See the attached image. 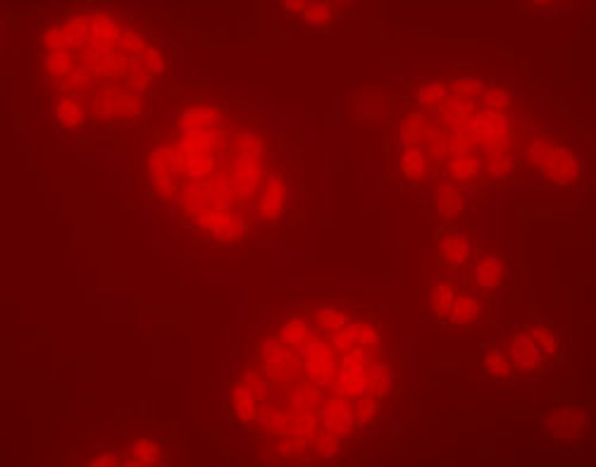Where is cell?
Here are the masks:
<instances>
[{
  "instance_id": "3957f363",
  "label": "cell",
  "mask_w": 596,
  "mask_h": 467,
  "mask_svg": "<svg viewBox=\"0 0 596 467\" xmlns=\"http://www.w3.org/2000/svg\"><path fill=\"white\" fill-rule=\"evenodd\" d=\"M492 310V296L473 294V291L458 289L453 298L449 315L439 322V327L453 329H480L484 325V315Z\"/></svg>"
},
{
  "instance_id": "52a82bcc",
  "label": "cell",
  "mask_w": 596,
  "mask_h": 467,
  "mask_svg": "<svg viewBox=\"0 0 596 467\" xmlns=\"http://www.w3.org/2000/svg\"><path fill=\"white\" fill-rule=\"evenodd\" d=\"M29 146H31V139H29V136H27V134H20V143H17V148H20V151L24 153Z\"/></svg>"
},
{
  "instance_id": "6da1fadb",
  "label": "cell",
  "mask_w": 596,
  "mask_h": 467,
  "mask_svg": "<svg viewBox=\"0 0 596 467\" xmlns=\"http://www.w3.org/2000/svg\"><path fill=\"white\" fill-rule=\"evenodd\" d=\"M508 251L504 248H492L477 255L475 260H470L461 272V289L473 291V294L482 296H499L504 289L513 286V267L508 263Z\"/></svg>"
},
{
  "instance_id": "9c48e42d",
  "label": "cell",
  "mask_w": 596,
  "mask_h": 467,
  "mask_svg": "<svg viewBox=\"0 0 596 467\" xmlns=\"http://www.w3.org/2000/svg\"><path fill=\"white\" fill-rule=\"evenodd\" d=\"M15 132H17V134L22 132V117H20V115H15Z\"/></svg>"
},
{
  "instance_id": "277c9868",
  "label": "cell",
  "mask_w": 596,
  "mask_h": 467,
  "mask_svg": "<svg viewBox=\"0 0 596 467\" xmlns=\"http://www.w3.org/2000/svg\"><path fill=\"white\" fill-rule=\"evenodd\" d=\"M461 289V272H434L432 284L427 289V308H425V322L427 325H437L449 315V308Z\"/></svg>"
},
{
  "instance_id": "5b68a950",
  "label": "cell",
  "mask_w": 596,
  "mask_h": 467,
  "mask_svg": "<svg viewBox=\"0 0 596 467\" xmlns=\"http://www.w3.org/2000/svg\"><path fill=\"white\" fill-rule=\"evenodd\" d=\"M482 379L494 386H511L518 382V379H515L511 353H508V344H506L504 334L496 336V341H492V346L484 348Z\"/></svg>"
},
{
  "instance_id": "7a4b0ae2",
  "label": "cell",
  "mask_w": 596,
  "mask_h": 467,
  "mask_svg": "<svg viewBox=\"0 0 596 467\" xmlns=\"http://www.w3.org/2000/svg\"><path fill=\"white\" fill-rule=\"evenodd\" d=\"M539 425L549 439L563 441V444H577L582 434L589 429L587 410L577 406H558L539 417Z\"/></svg>"
},
{
  "instance_id": "ba28073f",
  "label": "cell",
  "mask_w": 596,
  "mask_h": 467,
  "mask_svg": "<svg viewBox=\"0 0 596 467\" xmlns=\"http://www.w3.org/2000/svg\"><path fill=\"white\" fill-rule=\"evenodd\" d=\"M36 158H39V155L29 153V170H36Z\"/></svg>"
},
{
  "instance_id": "8992f818",
  "label": "cell",
  "mask_w": 596,
  "mask_h": 467,
  "mask_svg": "<svg viewBox=\"0 0 596 467\" xmlns=\"http://www.w3.org/2000/svg\"><path fill=\"white\" fill-rule=\"evenodd\" d=\"M527 334H530V339L535 341V344L542 348L544 356L551 360V367H558V363L563 360V339H561V329L549 325V322L544 320H537L530 322V325L523 327Z\"/></svg>"
}]
</instances>
